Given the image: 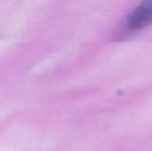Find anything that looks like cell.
I'll use <instances>...</instances> for the list:
<instances>
[{
  "mask_svg": "<svg viewBox=\"0 0 152 151\" xmlns=\"http://www.w3.org/2000/svg\"><path fill=\"white\" fill-rule=\"evenodd\" d=\"M152 24V1L142 2L126 18L120 31L121 36H128Z\"/></svg>",
  "mask_w": 152,
  "mask_h": 151,
  "instance_id": "obj_1",
  "label": "cell"
}]
</instances>
